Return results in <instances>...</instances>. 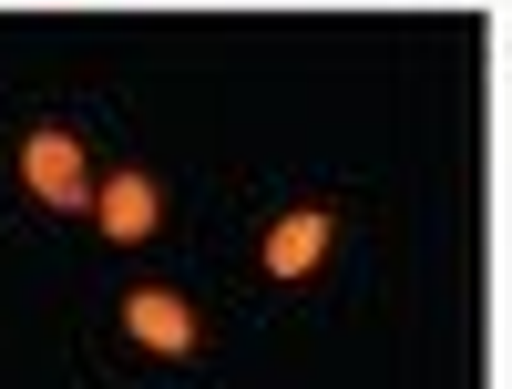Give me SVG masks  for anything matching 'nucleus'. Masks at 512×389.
Listing matches in <instances>:
<instances>
[{
	"mask_svg": "<svg viewBox=\"0 0 512 389\" xmlns=\"http://www.w3.org/2000/svg\"><path fill=\"white\" fill-rule=\"evenodd\" d=\"M21 185L41 195V205H62V215H82L103 185H93V154H82V134H62V123H31L21 134Z\"/></svg>",
	"mask_w": 512,
	"mask_h": 389,
	"instance_id": "obj_1",
	"label": "nucleus"
},
{
	"mask_svg": "<svg viewBox=\"0 0 512 389\" xmlns=\"http://www.w3.org/2000/svg\"><path fill=\"white\" fill-rule=\"evenodd\" d=\"M123 338H134L144 359H195L205 349V328H195V308L175 287H134V297H123Z\"/></svg>",
	"mask_w": 512,
	"mask_h": 389,
	"instance_id": "obj_2",
	"label": "nucleus"
},
{
	"mask_svg": "<svg viewBox=\"0 0 512 389\" xmlns=\"http://www.w3.org/2000/svg\"><path fill=\"white\" fill-rule=\"evenodd\" d=\"M93 215H103V236H113V246H144V236L164 226V185L144 175V164H123V175H103Z\"/></svg>",
	"mask_w": 512,
	"mask_h": 389,
	"instance_id": "obj_3",
	"label": "nucleus"
},
{
	"mask_svg": "<svg viewBox=\"0 0 512 389\" xmlns=\"http://www.w3.org/2000/svg\"><path fill=\"white\" fill-rule=\"evenodd\" d=\"M338 246V215L318 205H287L277 226H267V277H318V256Z\"/></svg>",
	"mask_w": 512,
	"mask_h": 389,
	"instance_id": "obj_4",
	"label": "nucleus"
}]
</instances>
